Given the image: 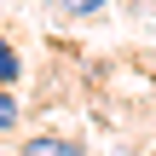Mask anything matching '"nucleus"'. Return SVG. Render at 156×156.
Listing matches in <instances>:
<instances>
[{
    "label": "nucleus",
    "instance_id": "7ed1b4c3",
    "mask_svg": "<svg viewBox=\"0 0 156 156\" xmlns=\"http://www.w3.org/2000/svg\"><path fill=\"white\" fill-rule=\"evenodd\" d=\"M23 127V98H17V87H0V139H12Z\"/></svg>",
    "mask_w": 156,
    "mask_h": 156
},
{
    "label": "nucleus",
    "instance_id": "39448f33",
    "mask_svg": "<svg viewBox=\"0 0 156 156\" xmlns=\"http://www.w3.org/2000/svg\"><path fill=\"white\" fill-rule=\"evenodd\" d=\"M151 156H156V151H151Z\"/></svg>",
    "mask_w": 156,
    "mask_h": 156
},
{
    "label": "nucleus",
    "instance_id": "20e7f679",
    "mask_svg": "<svg viewBox=\"0 0 156 156\" xmlns=\"http://www.w3.org/2000/svg\"><path fill=\"white\" fill-rule=\"evenodd\" d=\"M23 81V52L12 46V35H0V87H17Z\"/></svg>",
    "mask_w": 156,
    "mask_h": 156
},
{
    "label": "nucleus",
    "instance_id": "f257e3e1",
    "mask_svg": "<svg viewBox=\"0 0 156 156\" xmlns=\"http://www.w3.org/2000/svg\"><path fill=\"white\" fill-rule=\"evenodd\" d=\"M17 156H93L75 133H58V127H46V133H29L23 145H17Z\"/></svg>",
    "mask_w": 156,
    "mask_h": 156
},
{
    "label": "nucleus",
    "instance_id": "f03ea898",
    "mask_svg": "<svg viewBox=\"0 0 156 156\" xmlns=\"http://www.w3.org/2000/svg\"><path fill=\"white\" fill-rule=\"evenodd\" d=\"M46 12L64 17V23H93V17L110 12V0H46Z\"/></svg>",
    "mask_w": 156,
    "mask_h": 156
}]
</instances>
